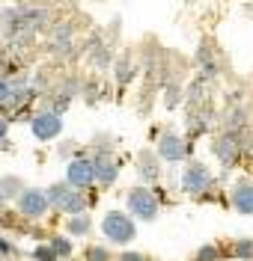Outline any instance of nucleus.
<instances>
[{
    "mask_svg": "<svg viewBox=\"0 0 253 261\" xmlns=\"http://www.w3.org/2000/svg\"><path fill=\"white\" fill-rule=\"evenodd\" d=\"M48 24V12L42 6H12L0 12V33L15 42H30Z\"/></svg>",
    "mask_w": 253,
    "mask_h": 261,
    "instance_id": "1",
    "label": "nucleus"
},
{
    "mask_svg": "<svg viewBox=\"0 0 253 261\" xmlns=\"http://www.w3.org/2000/svg\"><path fill=\"white\" fill-rule=\"evenodd\" d=\"M45 193H48V199H51V208H57V211L68 214V217H75V214H84V211H86L84 190H75L68 181H57V184H51Z\"/></svg>",
    "mask_w": 253,
    "mask_h": 261,
    "instance_id": "2",
    "label": "nucleus"
},
{
    "mask_svg": "<svg viewBox=\"0 0 253 261\" xmlns=\"http://www.w3.org/2000/svg\"><path fill=\"white\" fill-rule=\"evenodd\" d=\"M101 231H104V238L110 241V244H131L137 234V226L134 220H131V214L125 211H107L104 214V220H101Z\"/></svg>",
    "mask_w": 253,
    "mask_h": 261,
    "instance_id": "3",
    "label": "nucleus"
},
{
    "mask_svg": "<svg viewBox=\"0 0 253 261\" xmlns=\"http://www.w3.org/2000/svg\"><path fill=\"white\" fill-rule=\"evenodd\" d=\"M125 202H128V211H131L134 220L152 223L158 217V196L152 193L149 187H131L128 196H125Z\"/></svg>",
    "mask_w": 253,
    "mask_h": 261,
    "instance_id": "4",
    "label": "nucleus"
},
{
    "mask_svg": "<svg viewBox=\"0 0 253 261\" xmlns=\"http://www.w3.org/2000/svg\"><path fill=\"white\" fill-rule=\"evenodd\" d=\"M30 130H33L36 140L51 143V140H57V137L63 134V116L54 113V110H39V113H33V119H30Z\"/></svg>",
    "mask_w": 253,
    "mask_h": 261,
    "instance_id": "5",
    "label": "nucleus"
},
{
    "mask_svg": "<svg viewBox=\"0 0 253 261\" xmlns=\"http://www.w3.org/2000/svg\"><path fill=\"white\" fill-rule=\"evenodd\" d=\"M66 181L75 187V190H86V187L96 181V166H93V158H84V154L72 158L68 166H66Z\"/></svg>",
    "mask_w": 253,
    "mask_h": 261,
    "instance_id": "6",
    "label": "nucleus"
},
{
    "mask_svg": "<svg viewBox=\"0 0 253 261\" xmlns=\"http://www.w3.org/2000/svg\"><path fill=\"white\" fill-rule=\"evenodd\" d=\"M51 208V199L45 190H39V187H27L24 193L18 196V211L24 214V217H30V220H39V217H45Z\"/></svg>",
    "mask_w": 253,
    "mask_h": 261,
    "instance_id": "7",
    "label": "nucleus"
},
{
    "mask_svg": "<svg viewBox=\"0 0 253 261\" xmlns=\"http://www.w3.org/2000/svg\"><path fill=\"white\" fill-rule=\"evenodd\" d=\"M212 151H215V158H218L223 166H233V163L241 158V151H244V137L223 130L218 140H215V148H212Z\"/></svg>",
    "mask_w": 253,
    "mask_h": 261,
    "instance_id": "8",
    "label": "nucleus"
},
{
    "mask_svg": "<svg viewBox=\"0 0 253 261\" xmlns=\"http://www.w3.org/2000/svg\"><path fill=\"white\" fill-rule=\"evenodd\" d=\"M212 181L215 178H212L209 166H202L200 161H194V163H188V169L182 172V190L200 196V193H205V190L212 187Z\"/></svg>",
    "mask_w": 253,
    "mask_h": 261,
    "instance_id": "9",
    "label": "nucleus"
},
{
    "mask_svg": "<svg viewBox=\"0 0 253 261\" xmlns=\"http://www.w3.org/2000/svg\"><path fill=\"white\" fill-rule=\"evenodd\" d=\"M188 140L185 137H179V134H164L161 140H158V158L161 161H167V163H179V161H185L188 158Z\"/></svg>",
    "mask_w": 253,
    "mask_h": 261,
    "instance_id": "10",
    "label": "nucleus"
},
{
    "mask_svg": "<svg viewBox=\"0 0 253 261\" xmlns=\"http://www.w3.org/2000/svg\"><path fill=\"white\" fill-rule=\"evenodd\" d=\"M93 166H96V181H99V184H104V187L117 184L119 163L113 161V154H110V151H99V154L93 158Z\"/></svg>",
    "mask_w": 253,
    "mask_h": 261,
    "instance_id": "11",
    "label": "nucleus"
},
{
    "mask_svg": "<svg viewBox=\"0 0 253 261\" xmlns=\"http://www.w3.org/2000/svg\"><path fill=\"white\" fill-rule=\"evenodd\" d=\"M233 208L244 217L253 214V181H238L233 187Z\"/></svg>",
    "mask_w": 253,
    "mask_h": 261,
    "instance_id": "12",
    "label": "nucleus"
},
{
    "mask_svg": "<svg viewBox=\"0 0 253 261\" xmlns=\"http://www.w3.org/2000/svg\"><path fill=\"white\" fill-rule=\"evenodd\" d=\"M86 50H89V63L96 65V68H101V71H107L110 65H113V54H110V48L101 42V39H89V45H86Z\"/></svg>",
    "mask_w": 253,
    "mask_h": 261,
    "instance_id": "13",
    "label": "nucleus"
},
{
    "mask_svg": "<svg viewBox=\"0 0 253 261\" xmlns=\"http://www.w3.org/2000/svg\"><path fill=\"white\" fill-rule=\"evenodd\" d=\"M244 128H247V113H244V107L233 104L223 116V130L226 134H244Z\"/></svg>",
    "mask_w": 253,
    "mask_h": 261,
    "instance_id": "14",
    "label": "nucleus"
},
{
    "mask_svg": "<svg viewBox=\"0 0 253 261\" xmlns=\"http://www.w3.org/2000/svg\"><path fill=\"white\" fill-rule=\"evenodd\" d=\"M72 39H75L72 24H57V27H54V33H51V48H54V50H63V57H66V50H72Z\"/></svg>",
    "mask_w": 253,
    "mask_h": 261,
    "instance_id": "15",
    "label": "nucleus"
},
{
    "mask_svg": "<svg viewBox=\"0 0 253 261\" xmlns=\"http://www.w3.org/2000/svg\"><path fill=\"white\" fill-rule=\"evenodd\" d=\"M137 172H140V178L143 181H158L161 166H158V161H155L152 151H140V158H137Z\"/></svg>",
    "mask_w": 253,
    "mask_h": 261,
    "instance_id": "16",
    "label": "nucleus"
},
{
    "mask_svg": "<svg viewBox=\"0 0 253 261\" xmlns=\"http://www.w3.org/2000/svg\"><path fill=\"white\" fill-rule=\"evenodd\" d=\"M197 65H200V77H202V81L218 77V63H215V54L205 48V45L197 50Z\"/></svg>",
    "mask_w": 253,
    "mask_h": 261,
    "instance_id": "17",
    "label": "nucleus"
},
{
    "mask_svg": "<svg viewBox=\"0 0 253 261\" xmlns=\"http://www.w3.org/2000/svg\"><path fill=\"white\" fill-rule=\"evenodd\" d=\"M89 228H93V220H89L86 214H75V217H68L66 220V231L68 234H75V238H84Z\"/></svg>",
    "mask_w": 253,
    "mask_h": 261,
    "instance_id": "18",
    "label": "nucleus"
},
{
    "mask_svg": "<svg viewBox=\"0 0 253 261\" xmlns=\"http://www.w3.org/2000/svg\"><path fill=\"white\" fill-rule=\"evenodd\" d=\"M24 190H27V187H24V181L15 178V175H6V178H0V193L6 196V199H12V196L18 199Z\"/></svg>",
    "mask_w": 253,
    "mask_h": 261,
    "instance_id": "19",
    "label": "nucleus"
},
{
    "mask_svg": "<svg viewBox=\"0 0 253 261\" xmlns=\"http://www.w3.org/2000/svg\"><path fill=\"white\" fill-rule=\"evenodd\" d=\"M233 255L241 261H253V241L250 238H244V241H236V246H233Z\"/></svg>",
    "mask_w": 253,
    "mask_h": 261,
    "instance_id": "20",
    "label": "nucleus"
},
{
    "mask_svg": "<svg viewBox=\"0 0 253 261\" xmlns=\"http://www.w3.org/2000/svg\"><path fill=\"white\" fill-rule=\"evenodd\" d=\"M131 74H134V65H131V57H122L117 65V81L125 86V83L131 81Z\"/></svg>",
    "mask_w": 253,
    "mask_h": 261,
    "instance_id": "21",
    "label": "nucleus"
},
{
    "mask_svg": "<svg viewBox=\"0 0 253 261\" xmlns=\"http://www.w3.org/2000/svg\"><path fill=\"white\" fill-rule=\"evenodd\" d=\"M30 255H33V261H60V255L54 252V246L51 244H39Z\"/></svg>",
    "mask_w": 253,
    "mask_h": 261,
    "instance_id": "22",
    "label": "nucleus"
},
{
    "mask_svg": "<svg viewBox=\"0 0 253 261\" xmlns=\"http://www.w3.org/2000/svg\"><path fill=\"white\" fill-rule=\"evenodd\" d=\"M51 246H54V252H57L60 258H68V255H72V241H68V238H60V234H57V238H51Z\"/></svg>",
    "mask_w": 253,
    "mask_h": 261,
    "instance_id": "23",
    "label": "nucleus"
},
{
    "mask_svg": "<svg viewBox=\"0 0 253 261\" xmlns=\"http://www.w3.org/2000/svg\"><path fill=\"white\" fill-rule=\"evenodd\" d=\"M84 258L86 261H110V252H107L104 246H89L84 252Z\"/></svg>",
    "mask_w": 253,
    "mask_h": 261,
    "instance_id": "24",
    "label": "nucleus"
},
{
    "mask_svg": "<svg viewBox=\"0 0 253 261\" xmlns=\"http://www.w3.org/2000/svg\"><path fill=\"white\" fill-rule=\"evenodd\" d=\"M220 258V252H218V246H212V244H205L197 252V261H218Z\"/></svg>",
    "mask_w": 253,
    "mask_h": 261,
    "instance_id": "25",
    "label": "nucleus"
},
{
    "mask_svg": "<svg viewBox=\"0 0 253 261\" xmlns=\"http://www.w3.org/2000/svg\"><path fill=\"white\" fill-rule=\"evenodd\" d=\"M9 98H12V83L6 81V77H0V107H6Z\"/></svg>",
    "mask_w": 253,
    "mask_h": 261,
    "instance_id": "26",
    "label": "nucleus"
},
{
    "mask_svg": "<svg viewBox=\"0 0 253 261\" xmlns=\"http://www.w3.org/2000/svg\"><path fill=\"white\" fill-rule=\"evenodd\" d=\"M179 101H182V89H179L176 83H170V89H167V101H164V104H167V107H176Z\"/></svg>",
    "mask_w": 253,
    "mask_h": 261,
    "instance_id": "27",
    "label": "nucleus"
},
{
    "mask_svg": "<svg viewBox=\"0 0 253 261\" xmlns=\"http://www.w3.org/2000/svg\"><path fill=\"white\" fill-rule=\"evenodd\" d=\"M3 68H9V71H12V68H15V65H12V57H9V54H6V50L0 48V77H3Z\"/></svg>",
    "mask_w": 253,
    "mask_h": 261,
    "instance_id": "28",
    "label": "nucleus"
},
{
    "mask_svg": "<svg viewBox=\"0 0 253 261\" xmlns=\"http://www.w3.org/2000/svg\"><path fill=\"white\" fill-rule=\"evenodd\" d=\"M18 249L12 244H9V241H6V238H0V255H6V258H9V255H15Z\"/></svg>",
    "mask_w": 253,
    "mask_h": 261,
    "instance_id": "29",
    "label": "nucleus"
},
{
    "mask_svg": "<svg viewBox=\"0 0 253 261\" xmlns=\"http://www.w3.org/2000/svg\"><path fill=\"white\" fill-rule=\"evenodd\" d=\"M6 134H9V119H6V116L0 113V146L6 143Z\"/></svg>",
    "mask_w": 253,
    "mask_h": 261,
    "instance_id": "30",
    "label": "nucleus"
},
{
    "mask_svg": "<svg viewBox=\"0 0 253 261\" xmlns=\"http://www.w3.org/2000/svg\"><path fill=\"white\" fill-rule=\"evenodd\" d=\"M119 261H146V258H143L140 252H131V249H128V252H122V255H119Z\"/></svg>",
    "mask_w": 253,
    "mask_h": 261,
    "instance_id": "31",
    "label": "nucleus"
},
{
    "mask_svg": "<svg viewBox=\"0 0 253 261\" xmlns=\"http://www.w3.org/2000/svg\"><path fill=\"white\" fill-rule=\"evenodd\" d=\"M72 148H75V143H63V146H60V154L66 158V154H72Z\"/></svg>",
    "mask_w": 253,
    "mask_h": 261,
    "instance_id": "32",
    "label": "nucleus"
},
{
    "mask_svg": "<svg viewBox=\"0 0 253 261\" xmlns=\"http://www.w3.org/2000/svg\"><path fill=\"white\" fill-rule=\"evenodd\" d=\"M6 202H9V199H6V196L0 193V211H3V208H6Z\"/></svg>",
    "mask_w": 253,
    "mask_h": 261,
    "instance_id": "33",
    "label": "nucleus"
}]
</instances>
